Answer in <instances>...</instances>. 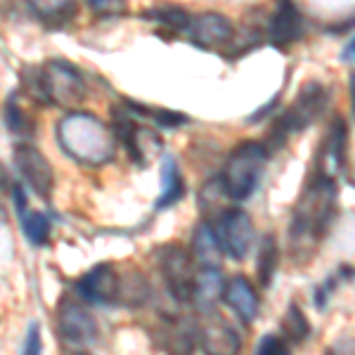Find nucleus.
Wrapping results in <instances>:
<instances>
[{
    "mask_svg": "<svg viewBox=\"0 0 355 355\" xmlns=\"http://www.w3.org/2000/svg\"><path fill=\"white\" fill-rule=\"evenodd\" d=\"M336 216V185L331 178L315 173L299 197L291 214L289 237L296 254L311 256V251L324 239Z\"/></svg>",
    "mask_w": 355,
    "mask_h": 355,
    "instance_id": "obj_1",
    "label": "nucleus"
},
{
    "mask_svg": "<svg viewBox=\"0 0 355 355\" xmlns=\"http://www.w3.org/2000/svg\"><path fill=\"white\" fill-rule=\"evenodd\" d=\"M57 142L81 166H105L116 154V137L105 121L88 112H71L57 123Z\"/></svg>",
    "mask_w": 355,
    "mask_h": 355,
    "instance_id": "obj_2",
    "label": "nucleus"
},
{
    "mask_svg": "<svg viewBox=\"0 0 355 355\" xmlns=\"http://www.w3.org/2000/svg\"><path fill=\"white\" fill-rule=\"evenodd\" d=\"M268 157H270V152L261 142L249 140L242 142L239 147H234L225 162V171L220 175L230 199L244 202V199H249L251 194L259 190L261 178L268 166Z\"/></svg>",
    "mask_w": 355,
    "mask_h": 355,
    "instance_id": "obj_3",
    "label": "nucleus"
},
{
    "mask_svg": "<svg viewBox=\"0 0 355 355\" xmlns=\"http://www.w3.org/2000/svg\"><path fill=\"white\" fill-rule=\"evenodd\" d=\"M327 88L320 83H306L296 95L294 105L289 107L287 112L282 114L279 119H275L270 133L268 137L272 140L275 147H282L284 142L289 140L291 133H299V130H306L308 125H313L322 116L324 107H327Z\"/></svg>",
    "mask_w": 355,
    "mask_h": 355,
    "instance_id": "obj_4",
    "label": "nucleus"
},
{
    "mask_svg": "<svg viewBox=\"0 0 355 355\" xmlns=\"http://www.w3.org/2000/svg\"><path fill=\"white\" fill-rule=\"evenodd\" d=\"M43 102L62 110H76L85 100V78L71 62L50 60L41 67Z\"/></svg>",
    "mask_w": 355,
    "mask_h": 355,
    "instance_id": "obj_5",
    "label": "nucleus"
},
{
    "mask_svg": "<svg viewBox=\"0 0 355 355\" xmlns=\"http://www.w3.org/2000/svg\"><path fill=\"white\" fill-rule=\"evenodd\" d=\"M57 331H60V341L69 353L81 355L88 348H93L97 341V322L95 318L88 313V308H83L78 301L64 299L60 303L57 311Z\"/></svg>",
    "mask_w": 355,
    "mask_h": 355,
    "instance_id": "obj_6",
    "label": "nucleus"
},
{
    "mask_svg": "<svg viewBox=\"0 0 355 355\" xmlns=\"http://www.w3.org/2000/svg\"><path fill=\"white\" fill-rule=\"evenodd\" d=\"M159 266H162L164 282L168 287L171 296L180 303L192 301L194 282H197L192 256L180 244H166L159 251Z\"/></svg>",
    "mask_w": 355,
    "mask_h": 355,
    "instance_id": "obj_7",
    "label": "nucleus"
},
{
    "mask_svg": "<svg viewBox=\"0 0 355 355\" xmlns=\"http://www.w3.org/2000/svg\"><path fill=\"white\" fill-rule=\"evenodd\" d=\"M214 223L216 225L211 227H214L216 237H218L223 256L244 261L246 254L251 251V244H254V223H251L249 214L242 209H227Z\"/></svg>",
    "mask_w": 355,
    "mask_h": 355,
    "instance_id": "obj_8",
    "label": "nucleus"
},
{
    "mask_svg": "<svg viewBox=\"0 0 355 355\" xmlns=\"http://www.w3.org/2000/svg\"><path fill=\"white\" fill-rule=\"evenodd\" d=\"M15 164L26 185L38 197L50 199L55 187V171L48 159H45V154L41 150H36L33 145H28V142H21V145L15 147Z\"/></svg>",
    "mask_w": 355,
    "mask_h": 355,
    "instance_id": "obj_9",
    "label": "nucleus"
},
{
    "mask_svg": "<svg viewBox=\"0 0 355 355\" xmlns=\"http://www.w3.org/2000/svg\"><path fill=\"white\" fill-rule=\"evenodd\" d=\"M76 294L83 301L97 303V306H107V303L119 301L121 294V279L112 263H100V266L90 268L83 277L76 279Z\"/></svg>",
    "mask_w": 355,
    "mask_h": 355,
    "instance_id": "obj_10",
    "label": "nucleus"
},
{
    "mask_svg": "<svg viewBox=\"0 0 355 355\" xmlns=\"http://www.w3.org/2000/svg\"><path fill=\"white\" fill-rule=\"evenodd\" d=\"M204 322L199 327V346L204 355H239L242 353V339L230 327L227 320H223L216 311L204 313Z\"/></svg>",
    "mask_w": 355,
    "mask_h": 355,
    "instance_id": "obj_11",
    "label": "nucleus"
},
{
    "mask_svg": "<svg viewBox=\"0 0 355 355\" xmlns=\"http://www.w3.org/2000/svg\"><path fill=\"white\" fill-rule=\"evenodd\" d=\"M190 41L202 50H220L234 41V24L225 15L204 12L190 19Z\"/></svg>",
    "mask_w": 355,
    "mask_h": 355,
    "instance_id": "obj_12",
    "label": "nucleus"
},
{
    "mask_svg": "<svg viewBox=\"0 0 355 355\" xmlns=\"http://www.w3.org/2000/svg\"><path fill=\"white\" fill-rule=\"evenodd\" d=\"M303 31H306V24H303V17L294 0H279L270 24H268V38H270V43L275 48H287V45L299 41Z\"/></svg>",
    "mask_w": 355,
    "mask_h": 355,
    "instance_id": "obj_13",
    "label": "nucleus"
},
{
    "mask_svg": "<svg viewBox=\"0 0 355 355\" xmlns=\"http://www.w3.org/2000/svg\"><path fill=\"white\" fill-rule=\"evenodd\" d=\"M223 301L232 308L234 315L242 320V324H251L259 315V294L244 275H234V277L227 279L225 287H223Z\"/></svg>",
    "mask_w": 355,
    "mask_h": 355,
    "instance_id": "obj_14",
    "label": "nucleus"
},
{
    "mask_svg": "<svg viewBox=\"0 0 355 355\" xmlns=\"http://www.w3.org/2000/svg\"><path fill=\"white\" fill-rule=\"evenodd\" d=\"M346 123L341 119H334L327 137L322 142V152L318 157V175L322 178H331L334 180V173L343 166V150H346Z\"/></svg>",
    "mask_w": 355,
    "mask_h": 355,
    "instance_id": "obj_15",
    "label": "nucleus"
},
{
    "mask_svg": "<svg viewBox=\"0 0 355 355\" xmlns=\"http://www.w3.org/2000/svg\"><path fill=\"white\" fill-rule=\"evenodd\" d=\"M192 261L199 266V270H220L223 249L218 244L214 227L209 223H199L192 232Z\"/></svg>",
    "mask_w": 355,
    "mask_h": 355,
    "instance_id": "obj_16",
    "label": "nucleus"
},
{
    "mask_svg": "<svg viewBox=\"0 0 355 355\" xmlns=\"http://www.w3.org/2000/svg\"><path fill=\"white\" fill-rule=\"evenodd\" d=\"M26 5L48 28H64L76 17V0H26Z\"/></svg>",
    "mask_w": 355,
    "mask_h": 355,
    "instance_id": "obj_17",
    "label": "nucleus"
},
{
    "mask_svg": "<svg viewBox=\"0 0 355 355\" xmlns=\"http://www.w3.org/2000/svg\"><path fill=\"white\" fill-rule=\"evenodd\" d=\"M232 199L225 190V182L223 178H211V180L204 182V187L199 190V214L204 216L206 220H218L227 209H230Z\"/></svg>",
    "mask_w": 355,
    "mask_h": 355,
    "instance_id": "obj_18",
    "label": "nucleus"
},
{
    "mask_svg": "<svg viewBox=\"0 0 355 355\" xmlns=\"http://www.w3.org/2000/svg\"><path fill=\"white\" fill-rule=\"evenodd\" d=\"M223 287H225V279H223L220 270L197 272V282H194L192 299H194V303H197L199 311H202V315L216 311V303L223 299Z\"/></svg>",
    "mask_w": 355,
    "mask_h": 355,
    "instance_id": "obj_19",
    "label": "nucleus"
},
{
    "mask_svg": "<svg viewBox=\"0 0 355 355\" xmlns=\"http://www.w3.org/2000/svg\"><path fill=\"white\" fill-rule=\"evenodd\" d=\"M182 192H185V182H182L180 166L175 164L173 157H166L162 164V194H159L154 206L157 209H168L175 202H180Z\"/></svg>",
    "mask_w": 355,
    "mask_h": 355,
    "instance_id": "obj_20",
    "label": "nucleus"
},
{
    "mask_svg": "<svg viewBox=\"0 0 355 355\" xmlns=\"http://www.w3.org/2000/svg\"><path fill=\"white\" fill-rule=\"evenodd\" d=\"M145 17L166 28H171V31H175V33H185L192 19L190 12L182 10L180 5H154V8L147 10Z\"/></svg>",
    "mask_w": 355,
    "mask_h": 355,
    "instance_id": "obj_21",
    "label": "nucleus"
},
{
    "mask_svg": "<svg viewBox=\"0 0 355 355\" xmlns=\"http://www.w3.org/2000/svg\"><path fill=\"white\" fill-rule=\"evenodd\" d=\"M279 263V251H277V242H275L272 234L263 237L261 249H259V263H256V272H259V282L263 289H268L275 279V270H277Z\"/></svg>",
    "mask_w": 355,
    "mask_h": 355,
    "instance_id": "obj_22",
    "label": "nucleus"
},
{
    "mask_svg": "<svg viewBox=\"0 0 355 355\" xmlns=\"http://www.w3.org/2000/svg\"><path fill=\"white\" fill-rule=\"evenodd\" d=\"M3 121H5V125H8V130L12 135L28 137V135L33 133V121L26 116V112L21 110L19 97H17V93L10 95L8 102H5V107H3Z\"/></svg>",
    "mask_w": 355,
    "mask_h": 355,
    "instance_id": "obj_23",
    "label": "nucleus"
},
{
    "mask_svg": "<svg viewBox=\"0 0 355 355\" xmlns=\"http://www.w3.org/2000/svg\"><path fill=\"white\" fill-rule=\"evenodd\" d=\"M21 227H24V234L26 239L31 244L36 246H43L48 244L50 239V230H53V223L45 214L41 211H26L24 216H21Z\"/></svg>",
    "mask_w": 355,
    "mask_h": 355,
    "instance_id": "obj_24",
    "label": "nucleus"
},
{
    "mask_svg": "<svg viewBox=\"0 0 355 355\" xmlns=\"http://www.w3.org/2000/svg\"><path fill=\"white\" fill-rule=\"evenodd\" d=\"M282 327H284V334L294 343H301L311 336V322H308V318L303 315L299 303H289L287 313H284V320H282Z\"/></svg>",
    "mask_w": 355,
    "mask_h": 355,
    "instance_id": "obj_25",
    "label": "nucleus"
},
{
    "mask_svg": "<svg viewBox=\"0 0 355 355\" xmlns=\"http://www.w3.org/2000/svg\"><path fill=\"white\" fill-rule=\"evenodd\" d=\"M88 5L100 17H116L128 10V0H88Z\"/></svg>",
    "mask_w": 355,
    "mask_h": 355,
    "instance_id": "obj_26",
    "label": "nucleus"
},
{
    "mask_svg": "<svg viewBox=\"0 0 355 355\" xmlns=\"http://www.w3.org/2000/svg\"><path fill=\"white\" fill-rule=\"evenodd\" d=\"M145 116H152L159 125H166V128H178V125L187 123L185 114L173 112V110H147Z\"/></svg>",
    "mask_w": 355,
    "mask_h": 355,
    "instance_id": "obj_27",
    "label": "nucleus"
},
{
    "mask_svg": "<svg viewBox=\"0 0 355 355\" xmlns=\"http://www.w3.org/2000/svg\"><path fill=\"white\" fill-rule=\"evenodd\" d=\"M256 355H291V353H289L287 343L279 339V336L268 334L261 339L259 348H256Z\"/></svg>",
    "mask_w": 355,
    "mask_h": 355,
    "instance_id": "obj_28",
    "label": "nucleus"
},
{
    "mask_svg": "<svg viewBox=\"0 0 355 355\" xmlns=\"http://www.w3.org/2000/svg\"><path fill=\"white\" fill-rule=\"evenodd\" d=\"M21 355H43V339H41V331H38L36 322L28 327L24 346H21Z\"/></svg>",
    "mask_w": 355,
    "mask_h": 355,
    "instance_id": "obj_29",
    "label": "nucleus"
},
{
    "mask_svg": "<svg viewBox=\"0 0 355 355\" xmlns=\"http://www.w3.org/2000/svg\"><path fill=\"white\" fill-rule=\"evenodd\" d=\"M279 97H282V95H279V93H277V95H275V97H272V100H270V102H268V105H266V107H261V110H259V112H256V114H254V116H249V119H246V123H259V121H261V119H263V116H266V114H270V112L275 110V107H277Z\"/></svg>",
    "mask_w": 355,
    "mask_h": 355,
    "instance_id": "obj_30",
    "label": "nucleus"
},
{
    "mask_svg": "<svg viewBox=\"0 0 355 355\" xmlns=\"http://www.w3.org/2000/svg\"><path fill=\"white\" fill-rule=\"evenodd\" d=\"M331 289H334V279H329V282H324L322 287L318 289V294H315V303H318V308H324V299H329Z\"/></svg>",
    "mask_w": 355,
    "mask_h": 355,
    "instance_id": "obj_31",
    "label": "nucleus"
},
{
    "mask_svg": "<svg viewBox=\"0 0 355 355\" xmlns=\"http://www.w3.org/2000/svg\"><path fill=\"white\" fill-rule=\"evenodd\" d=\"M343 60L351 64L353 62V41H348V45H346V50H343Z\"/></svg>",
    "mask_w": 355,
    "mask_h": 355,
    "instance_id": "obj_32",
    "label": "nucleus"
},
{
    "mask_svg": "<svg viewBox=\"0 0 355 355\" xmlns=\"http://www.w3.org/2000/svg\"><path fill=\"white\" fill-rule=\"evenodd\" d=\"M5 178H8V175H5V166L0 164V182H5Z\"/></svg>",
    "mask_w": 355,
    "mask_h": 355,
    "instance_id": "obj_33",
    "label": "nucleus"
}]
</instances>
